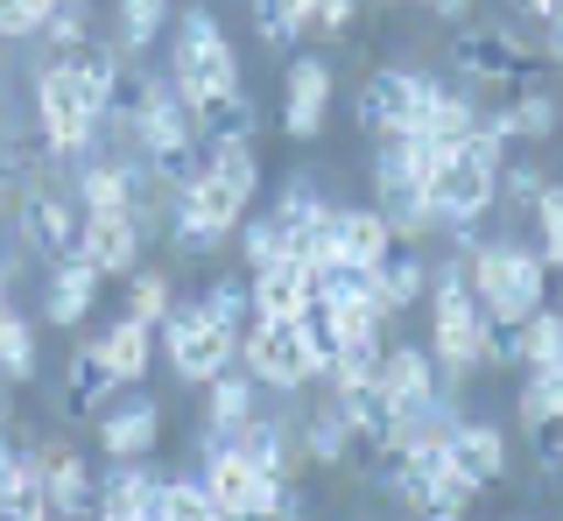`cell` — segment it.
<instances>
[{
  "label": "cell",
  "instance_id": "6da1fadb",
  "mask_svg": "<svg viewBox=\"0 0 563 521\" xmlns=\"http://www.w3.org/2000/svg\"><path fill=\"white\" fill-rule=\"evenodd\" d=\"M169 85L184 92V107L198 113V128H205L211 107H225V99L246 85V78H240V49H233V36H225V22H219L211 8H184V14H176Z\"/></svg>",
  "mask_w": 563,
  "mask_h": 521
},
{
  "label": "cell",
  "instance_id": "7a4b0ae2",
  "mask_svg": "<svg viewBox=\"0 0 563 521\" xmlns=\"http://www.w3.org/2000/svg\"><path fill=\"white\" fill-rule=\"evenodd\" d=\"M465 282L493 324H521L536 303H550V260L536 247H521V240H472Z\"/></svg>",
  "mask_w": 563,
  "mask_h": 521
},
{
  "label": "cell",
  "instance_id": "3957f363",
  "mask_svg": "<svg viewBox=\"0 0 563 521\" xmlns=\"http://www.w3.org/2000/svg\"><path fill=\"white\" fill-rule=\"evenodd\" d=\"M78 233H85V204H78V190H70V163L49 155V163L14 190V240H22V254H35V260H64V254H78Z\"/></svg>",
  "mask_w": 563,
  "mask_h": 521
},
{
  "label": "cell",
  "instance_id": "277c9868",
  "mask_svg": "<svg viewBox=\"0 0 563 521\" xmlns=\"http://www.w3.org/2000/svg\"><path fill=\"white\" fill-rule=\"evenodd\" d=\"M155 345H163L169 374L184 380V388H205L211 374H225V367L240 359V332L211 324L198 297H176V303L163 310V324H155Z\"/></svg>",
  "mask_w": 563,
  "mask_h": 521
},
{
  "label": "cell",
  "instance_id": "5b68a950",
  "mask_svg": "<svg viewBox=\"0 0 563 521\" xmlns=\"http://www.w3.org/2000/svg\"><path fill=\"white\" fill-rule=\"evenodd\" d=\"M35 134L57 163H85L99 148V113L78 99V78H70V57H43L35 64Z\"/></svg>",
  "mask_w": 563,
  "mask_h": 521
},
{
  "label": "cell",
  "instance_id": "8992f818",
  "mask_svg": "<svg viewBox=\"0 0 563 521\" xmlns=\"http://www.w3.org/2000/svg\"><path fill=\"white\" fill-rule=\"evenodd\" d=\"M451 64L465 85H528L536 71H550L542 43H521L515 22H465L451 43Z\"/></svg>",
  "mask_w": 563,
  "mask_h": 521
},
{
  "label": "cell",
  "instance_id": "52a82bcc",
  "mask_svg": "<svg viewBox=\"0 0 563 521\" xmlns=\"http://www.w3.org/2000/svg\"><path fill=\"white\" fill-rule=\"evenodd\" d=\"M240 367L261 380V395H303L317 388V367H310V345H303V324L289 318H254L240 332Z\"/></svg>",
  "mask_w": 563,
  "mask_h": 521
},
{
  "label": "cell",
  "instance_id": "ba28073f",
  "mask_svg": "<svg viewBox=\"0 0 563 521\" xmlns=\"http://www.w3.org/2000/svg\"><path fill=\"white\" fill-rule=\"evenodd\" d=\"M451 78L437 71H416V64H387L360 85V99H352V120H360L366 134H395V128H416L422 107H430L437 92H444Z\"/></svg>",
  "mask_w": 563,
  "mask_h": 521
},
{
  "label": "cell",
  "instance_id": "9c48e42d",
  "mask_svg": "<svg viewBox=\"0 0 563 521\" xmlns=\"http://www.w3.org/2000/svg\"><path fill=\"white\" fill-rule=\"evenodd\" d=\"M422 198L437 204V219H444V225H479V219L500 212L493 169H486V163H472L465 148L430 155V169H422Z\"/></svg>",
  "mask_w": 563,
  "mask_h": 521
},
{
  "label": "cell",
  "instance_id": "30bf717a",
  "mask_svg": "<svg viewBox=\"0 0 563 521\" xmlns=\"http://www.w3.org/2000/svg\"><path fill=\"white\" fill-rule=\"evenodd\" d=\"M331 92H339V78H331L324 57H296L289 71H282V142H317V134L331 128Z\"/></svg>",
  "mask_w": 563,
  "mask_h": 521
},
{
  "label": "cell",
  "instance_id": "8fae6325",
  "mask_svg": "<svg viewBox=\"0 0 563 521\" xmlns=\"http://www.w3.org/2000/svg\"><path fill=\"white\" fill-rule=\"evenodd\" d=\"M99 289H106V275H99L85 254L43 260V324H49V332H78V324L92 318Z\"/></svg>",
  "mask_w": 563,
  "mask_h": 521
},
{
  "label": "cell",
  "instance_id": "7c38bea8",
  "mask_svg": "<svg viewBox=\"0 0 563 521\" xmlns=\"http://www.w3.org/2000/svg\"><path fill=\"white\" fill-rule=\"evenodd\" d=\"M99 451L106 458H148L155 444H163V402H155V395H128L120 388L113 402L99 409Z\"/></svg>",
  "mask_w": 563,
  "mask_h": 521
},
{
  "label": "cell",
  "instance_id": "4fadbf2b",
  "mask_svg": "<svg viewBox=\"0 0 563 521\" xmlns=\"http://www.w3.org/2000/svg\"><path fill=\"white\" fill-rule=\"evenodd\" d=\"M113 395H120L113 367L99 359L92 339H78L70 359H64V374H57V415H64V423H99V409L113 402Z\"/></svg>",
  "mask_w": 563,
  "mask_h": 521
},
{
  "label": "cell",
  "instance_id": "5bb4252c",
  "mask_svg": "<svg viewBox=\"0 0 563 521\" xmlns=\"http://www.w3.org/2000/svg\"><path fill=\"white\" fill-rule=\"evenodd\" d=\"M78 254L92 260L106 282H128V275L148 260V233L128 219V212H85V233H78Z\"/></svg>",
  "mask_w": 563,
  "mask_h": 521
},
{
  "label": "cell",
  "instance_id": "9a60e30c",
  "mask_svg": "<svg viewBox=\"0 0 563 521\" xmlns=\"http://www.w3.org/2000/svg\"><path fill=\"white\" fill-rule=\"evenodd\" d=\"M35 458H43V494H49V521H70V514H92V465H85L78 444L64 437H35Z\"/></svg>",
  "mask_w": 563,
  "mask_h": 521
},
{
  "label": "cell",
  "instance_id": "2e32d148",
  "mask_svg": "<svg viewBox=\"0 0 563 521\" xmlns=\"http://www.w3.org/2000/svg\"><path fill=\"white\" fill-rule=\"evenodd\" d=\"M92 345H99V359H106V367H113L120 388H141V380L155 374V359H163V345H155V324H141L134 310L106 318L99 332H92Z\"/></svg>",
  "mask_w": 563,
  "mask_h": 521
},
{
  "label": "cell",
  "instance_id": "e0dca14e",
  "mask_svg": "<svg viewBox=\"0 0 563 521\" xmlns=\"http://www.w3.org/2000/svg\"><path fill=\"white\" fill-rule=\"evenodd\" d=\"M155 465L148 458H106V473L92 479V514L106 521H148V500H155Z\"/></svg>",
  "mask_w": 563,
  "mask_h": 521
},
{
  "label": "cell",
  "instance_id": "ac0fdd59",
  "mask_svg": "<svg viewBox=\"0 0 563 521\" xmlns=\"http://www.w3.org/2000/svg\"><path fill=\"white\" fill-rule=\"evenodd\" d=\"M380 388H387V402H395L401 415L430 402V395L444 388V374H437L430 345H409V339H387V345H380Z\"/></svg>",
  "mask_w": 563,
  "mask_h": 521
},
{
  "label": "cell",
  "instance_id": "d6986e66",
  "mask_svg": "<svg viewBox=\"0 0 563 521\" xmlns=\"http://www.w3.org/2000/svg\"><path fill=\"white\" fill-rule=\"evenodd\" d=\"M451 465H457V473H472L479 486H500L507 473H515L507 430L486 423V415H457V423H451Z\"/></svg>",
  "mask_w": 563,
  "mask_h": 521
},
{
  "label": "cell",
  "instance_id": "ffe728a7",
  "mask_svg": "<svg viewBox=\"0 0 563 521\" xmlns=\"http://www.w3.org/2000/svg\"><path fill=\"white\" fill-rule=\"evenodd\" d=\"M198 479H205V494L219 500V521H246V508H254V486H261V473L240 458L233 444H211V451H198Z\"/></svg>",
  "mask_w": 563,
  "mask_h": 521
},
{
  "label": "cell",
  "instance_id": "44dd1931",
  "mask_svg": "<svg viewBox=\"0 0 563 521\" xmlns=\"http://www.w3.org/2000/svg\"><path fill=\"white\" fill-rule=\"evenodd\" d=\"M331 254L380 268V260L395 254V233H387L380 204H331Z\"/></svg>",
  "mask_w": 563,
  "mask_h": 521
},
{
  "label": "cell",
  "instance_id": "7402d4cb",
  "mask_svg": "<svg viewBox=\"0 0 563 521\" xmlns=\"http://www.w3.org/2000/svg\"><path fill=\"white\" fill-rule=\"evenodd\" d=\"M296 444H303V465H317V473H345V465H352V423H345V409L324 395L310 415H296Z\"/></svg>",
  "mask_w": 563,
  "mask_h": 521
},
{
  "label": "cell",
  "instance_id": "603a6c76",
  "mask_svg": "<svg viewBox=\"0 0 563 521\" xmlns=\"http://www.w3.org/2000/svg\"><path fill=\"white\" fill-rule=\"evenodd\" d=\"M246 297H254V318H289L296 324L317 303V289H310V268L275 260V268H254V275H246Z\"/></svg>",
  "mask_w": 563,
  "mask_h": 521
},
{
  "label": "cell",
  "instance_id": "cb8c5ba5",
  "mask_svg": "<svg viewBox=\"0 0 563 521\" xmlns=\"http://www.w3.org/2000/svg\"><path fill=\"white\" fill-rule=\"evenodd\" d=\"M486 120L521 148V142H550V134L563 128V107H556V92H542V85H521V92L507 99V107H493Z\"/></svg>",
  "mask_w": 563,
  "mask_h": 521
},
{
  "label": "cell",
  "instance_id": "d4e9b609",
  "mask_svg": "<svg viewBox=\"0 0 563 521\" xmlns=\"http://www.w3.org/2000/svg\"><path fill=\"white\" fill-rule=\"evenodd\" d=\"M254 409H261V380L246 374L240 359H233L225 374H211V380H205V430H219V437H233V430H240V423H246Z\"/></svg>",
  "mask_w": 563,
  "mask_h": 521
},
{
  "label": "cell",
  "instance_id": "484cf974",
  "mask_svg": "<svg viewBox=\"0 0 563 521\" xmlns=\"http://www.w3.org/2000/svg\"><path fill=\"white\" fill-rule=\"evenodd\" d=\"M120 64H128V49H120L113 36H92L78 49V57H70V78H78V99L85 107H92L99 120L113 113V85H120Z\"/></svg>",
  "mask_w": 563,
  "mask_h": 521
},
{
  "label": "cell",
  "instance_id": "4316f807",
  "mask_svg": "<svg viewBox=\"0 0 563 521\" xmlns=\"http://www.w3.org/2000/svg\"><path fill=\"white\" fill-rule=\"evenodd\" d=\"M169 22H176L169 0H113V43L128 49V57H148V49L169 36Z\"/></svg>",
  "mask_w": 563,
  "mask_h": 521
},
{
  "label": "cell",
  "instance_id": "83f0119b",
  "mask_svg": "<svg viewBox=\"0 0 563 521\" xmlns=\"http://www.w3.org/2000/svg\"><path fill=\"white\" fill-rule=\"evenodd\" d=\"M422 289H430V260H422L416 247H395L380 260V275H374V297L387 318H401L409 303H422Z\"/></svg>",
  "mask_w": 563,
  "mask_h": 521
},
{
  "label": "cell",
  "instance_id": "f1b7e54d",
  "mask_svg": "<svg viewBox=\"0 0 563 521\" xmlns=\"http://www.w3.org/2000/svg\"><path fill=\"white\" fill-rule=\"evenodd\" d=\"M148 521H219V500L205 494L198 473H163L148 500Z\"/></svg>",
  "mask_w": 563,
  "mask_h": 521
},
{
  "label": "cell",
  "instance_id": "f546056e",
  "mask_svg": "<svg viewBox=\"0 0 563 521\" xmlns=\"http://www.w3.org/2000/svg\"><path fill=\"white\" fill-rule=\"evenodd\" d=\"M205 169H211V177H225L246 204L261 198V148L240 142V134H205Z\"/></svg>",
  "mask_w": 563,
  "mask_h": 521
},
{
  "label": "cell",
  "instance_id": "4dcf8cb0",
  "mask_svg": "<svg viewBox=\"0 0 563 521\" xmlns=\"http://www.w3.org/2000/svg\"><path fill=\"white\" fill-rule=\"evenodd\" d=\"M240 268L254 275V268H275V260H289V225H282L275 212H246L240 219Z\"/></svg>",
  "mask_w": 563,
  "mask_h": 521
},
{
  "label": "cell",
  "instance_id": "1f68e13d",
  "mask_svg": "<svg viewBox=\"0 0 563 521\" xmlns=\"http://www.w3.org/2000/svg\"><path fill=\"white\" fill-rule=\"evenodd\" d=\"M515 339H521V367H563V310L556 303H536L515 324Z\"/></svg>",
  "mask_w": 563,
  "mask_h": 521
},
{
  "label": "cell",
  "instance_id": "d6a6232c",
  "mask_svg": "<svg viewBox=\"0 0 563 521\" xmlns=\"http://www.w3.org/2000/svg\"><path fill=\"white\" fill-rule=\"evenodd\" d=\"M35 367H43V353H35V324L14 303H0V374L22 388V380H35Z\"/></svg>",
  "mask_w": 563,
  "mask_h": 521
},
{
  "label": "cell",
  "instance_id": "836d02e7",
  "mask_svg": "<svg viewBox=\"0 0 563 521\" xmlns=\"http://www.w3.org/2000/svg\"><path fill=\"white\" fill-rule=\"evenodd\" d=\"M331 204H339V198H331V190H317L310 177H289V184L275 190V204H268V212H275L282 225H289V233H303V225L331 219Z\"/></svg>",
  "mask_w": 563,
  "mask_h": 521
},
{
  "label": "cell",
  "instance_id": "e575fe53",
  "mask_svg": "<svg viewBox=\"0 0 563 521\" xmlns=\"http://www.w3.org/2000/svg\"><path fill=\"white\" fill-rule=\"evenodd\" d=\"M35 36H43L49 57H78V49L92 43V8H85V0H57V8H49V22L35 29Z\"/></svg>",
  "mask_w": 563,
  "mask_h": 521
},
{
  "label": "cell",
  "instance_id": "d590c367",
  "mask_svg": "<svg viewBox=\"0 0 563 521\" xmlns=\"http://www.w3.org/2000/svg\"><path fill=\"white\" fill-rule=\"evenodd\" d=\"M479 494H486V486L472 479V473H457V465H437V473H430V514L437 521L472 514V508H479Z\"/></svg>",
  "mask_w": 563,
  "mask_h": 521
},
{
  "label": "cell",
  "instance_id": "8d00e7d4",
  "mask_svg": "<svg viewBox=\"0 0 563 521\" xmlns=\"http://www.w3.org/2000/svg\"><path fill=\"white\" fill-rule=\"evenodd\" d=\"M176 303V282H169V268H148V260H141V268L128 275V310L141 324H163V310Z\"/></svg>",
  "mask_w": 563,
  "mask_h": 521
},
{
  "label": "cell",
  "instance_id": "74e56055",
  "mask_svg": "<svg viewBox=\"0 0 563 521\" xmlns=\"http://www.w3.org/2000/svg\"><path fill=\"white\" fill-rule=\"evenodd\" d=\"M205 318L225 324V332H246L254 324V297H246V282H233V275H219V282H205Z\"/></svg>",
  "mask_w": 563,
  "mask_h": 521
},
{
  "label": "cell",
  "instance_id": "f35d334b",
  "mask_svg": "<svg viewBox=\"0 0 563 521\" xmlns=\"http://www.w3.org/2000/svg\"><path fill=\"white\" fill-rule=\"evenodd\" d=\"M542 184H550V177H542L536 163H515V155H507V163L493 169V190H500V204H507V212H528Z\"/></svg>",
  "mask_w": 563,
  "mask_h": 521
},
{
  "label": "cell",
  "instance_id": "ab89813d",
  "mask_svg": "<svg viewBox=\"0 0 563 521\" xmlns=\"http://www.w3.org/2000/svg\"><path fill=\"white\" fill-rule=\"evenodd\" d=\"M246 14H254V36L268 43V49H296V43H303V36H296L289 0H246Z\"/></svg>",
  "mask_w": 563,
  "mask_h": 521
},
{
  "label": "cell",
  "instance_id": "60d3db41",
  "mask_svg": "<svg viewBox=\"0 0 563 521\" xmlns=\"http://www.w3.org/2000/svg\"><path fill=\"white\" fill-rule=\"evenodd\" d=\"M352 22H360V0H317V14H310V36L339 43V36H352Z\"/></svg>",
  "mask_w": 563,
  "mask_h": 521
},
{
  "label": "cell",
  "instance_id": "b9f144b4",
  "mask_svg": "<svg viewBox=\"0 0 563 521\" xmlns=\"http://www.w3.org/2000/svg\"><path fill=\"white\" fill-rule=\"evenodd\" d=\"M8 486H14V409H0V514H8Z\"/></svg>",
  "mask_w": 563,
  "mask_h": 521
},
{
  "label": "cell",
  "instance_id": "7bdbcfd3",
  "mask_svg": "<svg viewBox=\"0 0 563 521\" xmlns=\"http://www.w3.org/2000/svg\"><path fill=\"white\" fill-rule=\"evenodd\" d=\"M35 29H29V14H22V0H0V43H29Z\"/></svg>",
  "mask_w": 563,
  "mask_h": 521
},
{
  "label": "cell",
  "instance_id": "ee69618b",
  "mask_svg": "<svg viewBox=\"0 0 563 521\" xmlns=\"http://www.w3.org/2000/svg\"><path fill=\"white\" fill-rule=\"evenodd\" d=\"M542 57H550V71H563V0L550 8V22H542Z\"/></svg>",
  "mask_w": 563,
  "mask_h": 521
},
{
  "label": "cell",
  "instance_id": "f6af8a7d",
  "mask_svg": "<svg viewBox=\"0 0 563 521\" xmlns=\"http://www.w3.org/2000/svg\"><path fill=\"white\" fill-rule=\"evenodd\" d=\"M422 14H437V22H451V29H465L472 14H479V0H430Z\"/></svg>",
  "mask_w": 563,
  "mask_h": 521
},
{
  "label": "cell",
  "instance_id": "bcb514c9",
  "mask_svg": "<svg viewBox=\"0 0 563 521\" xmlns=\"http://www.w3.org/2000/svg\"><path fill=\"white\" fill-rule=\"evenodd\" d=\"M507 8H515L521 22H550V8H556V0H507Z\"/></svg>",
  "mask_w": 563,
  "mask_h": 521
},
{
  "label": "cell",
  "instance_id": "7dc6e473",
  "mask_svg": "<svg viewBox=\"0 0 563 521\" xmlns=\"http://www.w3.org/2000/svg\"><path fill=\"white\" fill-rule=\"evenodd\" d=\"M49 8H57V0H22V14H29V29H43V22H49Z\"/></svg>",
  "mask_w": 563,
  "mask_h": 521
},
{
  "label": "cell",
  "instance_id": "c3c4849f",
  "mask_svg": "<svg viewBox=\"0 0 563 521\" xmlns=\"http://www.w3.org/2000/svg\"><path fill=\"white\" fill-rule=\"evenodd\" d=\"M550 303H556V310H563V268H556V275H550Z\"/></svg>",
  "mask_w": 563,
  "mask_h": 521
},
{
  "label": "cell",
  "instance_id": "681fc988",
  "mask_svg": "<svg viewBox=\"0 0 563 521\" xmlns=\"http://www.w3.org/2000/svg\"><path fill=\"white\" fill-rule=\"evenodd\" d=\"M401 8H430V0H401Z\"/></svg>",
  "mask_w": 563,
  "mask_h": 521
}]
</instances>
